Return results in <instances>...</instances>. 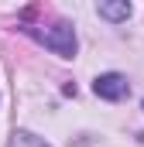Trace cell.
Segmentation results:
<instances>
[{"instance_id":"277c9868","label":"cell","mask_w":144,"mask_h":147,"mask_svg":"<svg viewBox=\"0 0 144 147\" xmlns=\"http://www.w3.org/2000/svg\"><path fill=\"white\" fill-rule=\"evenodd\" d=\"M10 147H52L45 137H38L31 130H14L10 134Z\"/></svg>"},{"instance_id":"6da1fadb","label":"cell","mask_w":144,"mask_h":147,"mask_svg":"<svg viewBox=\"0 0 144 147\" xmlns=\"http://www.w3.org/2000/svg\"><path fill=\"white\" fill-rule=\"evenodd\" d=\"M38 41H41L45 48H52L55 55H62V58H72V55H75V28L65 24V21H58V24L38 31Z\"/></svg>"},{"instance_id":"7a4b0ae2","label":"cell","mask_w":144,"mask_h":147,"mask_svg":"<svg viewBox=\"0 0 144 147\" xmlns=\"http://www.w3.org/2000/svg\"><path fill=\"white\" fill-rule=\"evenodd\" d=\"M93 92L100 99H107V103H120V99H127L130 86H127V79L120 72H107V75H96L93 79Z\"/></svg>"},{"instance_id":"5b68a950","label":"cell","mask_w":144,"mask_h":147,"mask_svg":"<svg viewBox=\"0 0 144 147\" xmlns=\"http://www.w3.org/2000/svg\"><path fill=\"white\" fill-rule=\"evenodd\" d=\"M141 106H144V103H141Z\"/></svg>"},{"instance_id":"3957f363","label":"cell","mask_w":144,"mask_h":147,"mask_svg":"<svg viewBox=\"0 0 144 147\" xmlns=\"http://www.w3.org/2000/svg\"><path fill=\"white\" fill-rule=\"evenodd\" d=\"M96 10H100V17H107L110 24H120V21H127V17H130V10H134V7H130L127 0H103Z\"/></svg>"}]
</instances>
